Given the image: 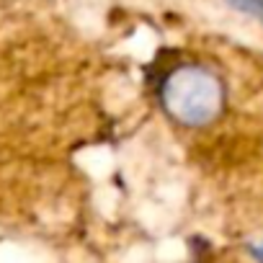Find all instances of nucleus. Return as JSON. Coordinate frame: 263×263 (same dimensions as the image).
Masks as SVG:
<instances>
[{"mask_svg": "<svg viewBox=\"0 0 263 263\" xmlns=\"http://www.w3.org/2000/svg\"><path fill=\"white\" fill-rule=\"evenodd\" d=\"M158 96L165 116L186 129L209 126L224 108L222 80L199 62H181L171 67Z\"/></svg>", "mask_w": 263, "mask_h": 263, "instance_id": "1", "label": "nucleus"}, {"mask_svg": "<svg viewBox=\"0 0 263 263\" xmlns=\"http://www.w3.org/2000/svg\"><path fill=\"white\" fill-rule=\"evenodd\" d=\"M250 250H253V255H255V258H260V260H263V242H255Z\"/></svg>", "mask_w": 263, "mask_h": 263, "instance_id": "3", "label": "nucleus"}, {"mask_svg": "<svg viewBox=\"0 0 263 263\" xmlns=\"http://www.w3.org/2000/svg\"><path fill=\"white\" fill-rule=\"evenodd\" d=\"M224 3L245 16H253L263 24V0H224Z\"/></svg>", "mask_w": 263, "mask_h": 263, "instance_id": "2", "label": "nucleus"}]
</instances>
